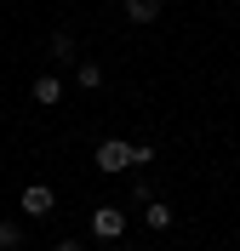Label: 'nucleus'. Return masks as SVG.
<instances>
[{
  "instance_id": "nucleus-1",
  "label": "nucleus",
  "mask_w": 240,
  "mask_h": 251,
  "mask_svg": "<svg viewBox=\"0 0 240 251\" xmlns=\"http://www.w3.org/2000/svg\"><path fill=\"white\" fill-rule=\"evenodd\" d=\"M92 160H97V172H126V166H132V143H120V137H103Z\"/></svg>"
},
{
  "instance_id": "nucleus-2",
  "label": "nucleus",
  "mask_w": 240,
  "mask_h": 251,
  "mask_svg": "<svg viewBox=\"0 0 240 251\" xmlns=\"http://www.w3.org/2000/svg\"><path fill=\"white\" fill-rule=\"evenodd\" d=\"M92 234L97 240H120L126 234V211H120V205H97L92 211Z\"/></svg>"
},
{
  "instance_id": "nucleus-3",
  "label": "nucleus",
  "mask_w": 240,
  "mask_h": 251,
  "mask_svg": "<svg viewBox=\"0 0 240 251\" xmlns=\"http://www.w3.org/2000/svg\"><path fill=\"white\" fill-rule=\"evenodd\" d=\"M52 205H57V194H52L46 183H29V188H23V217H52Z\"/></svg>"
},
{
  "instance_id": "nucleus-4",
  "label": "nucleus",
  "mask_w": 240,
  "mask_h": 251,
  "mask_svg": "<svg viewBox=\"0 0 240 251\" xmlns=\"http://www.w3.org/2000/svg\"><path fill=\"white\" fill-rule=\"evenodd\" d=\"M29 97H34V103H40V109H52V103L63 97V80H57V75H40V80H34V86H29Z\"/></svg>"
},
{
  "instance_id": "nucleus-5",
  "label": "nucleus",
  "mask_w": 240,
  "mask_h": 251,
  "mask_svg": "<svg viewBox=\"0 0 240 251\" xmlns=\"http://www.w3.org/2000/svg\"><path fill=\"white\" fill-rule=\"evenodd\" d=\"M143 223L155 228V234H166V228H172V205H166V200H149L143 205Z\"/></svg>"
},
{
  "instance_id": "nucleus-6",
  "label": "nucleus",
  "mask_w": 240,
  "mask_h": 251,
  "mask_svg": "<svg viewBox=\"0 0 240 251\" xmlns=\"http://www.w3.org/2000/svg\"><path fill=\"white\" fill-rule=\"evenodd\" d=\"M160 17V0H126V23H155Z\"/></svg>"
},
{
  "instance_id": "nucleus-7",
  "label": "nucleus",
  "mask_w": 240,
  "mask_h": 251,
  "mask_svg": "<svg viewBox=\"0 0 240 251\" xmlns=\"http://www.w3.org/2000/svg\"><path fill=\"white\" fill-rule=\"evenodd\" d=\"M75 80L86 92H97V86H103V69H97V63H75Z\"/></svg>"
},
{
  "instance_id": "nucleus-8",
  "label": "nucleus",
  "mask_w": 240,
  "mask_h": 251,
  "mask_svg": "<svg viewBox=\"0 0 240 251\" xmlns=\"http://www.w3.org/2000/svg\"><path fill=\"white\" fill-rule=\"evenodd\" d=\"M17 240H23V228L17 223H0V251H17Z\"/></svg>"
},
{
  "instance_id": "nucleus-9",
  "label": "nucleus",
  "mask_w": 240,
  "mask_h": 251,
  "mask_svg": "<svg viewBox=\"0 0 240 251\" xmlns=\"http://www.w3.org/2000/svg\"><path fill=\"white\" fill-rule=\"evenodd\" d=\"M132 166H155V149L149 143H132Z\"/></svg>"
},
{
  "instance_id": "nucleus-10",
  "label": "nucleus",
  "mask_w": 240,
  "mask_h": 251,
  "mask_svg": "<svg viewBox=\"0 0 240 251\" xmlns=\"http://www.w3.org/2000/svg\"><path fill=\"white\" fill-rule=\"evenodd\" d=\"M52 251H86V246H75V240H57V246H52Z\"/></svg>"
}]
</instances>
